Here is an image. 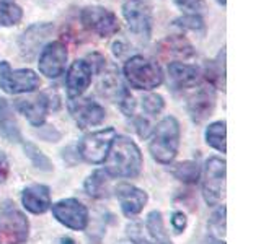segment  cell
<instances>
[{
	"label": "cell",
	"mask_w": 261,
	"mask_h": 244,
	"mask_svg": "<svg viewBox=\"0 0 261 244\" xmlns=\"http://www.w3.org/2000/svg\"><path fill=\"white\" fill-rule=\"evenodd\" d=\"M142 169V153L134 140L116 135L105 160V171L111 177H136Z\"/></svg>",
	"instance_id": "6da1fadb"
},
{
	"label": "cell",
	"mask_w": 261,
	"mask_h": 244,
	"mask_svg": "<svg viewBox=\"0 0 261 244\" xmlns=\"http://www.w3.org/2000/svg\"><path fill=\"white\" fill-rule=\"evenodd\" d=\"M179 122L173 116L163 117L153 129L149 142V151L155 161L162 165H170L176 158L179 148Z\"/></svg>",
	"instance_id": "7a4b0ae2"
},
{
	"label": "cell",
	"mask_w": 261,
	"mask_h": 244,
	"mask_svg": "<svg viewBox=\"0 0 261 244\" xmlns=\"http://www.w3.org/2000/svg\"><path fill=\"white\" fill-rule=\"evenodd\" d=\"M122 73H124L127 83L136 89L152 92L163 83V72L160 65L141 54L126 59Z\"/></svg>",
	"instance_id": "3957f363"
},
{
	"label": "cell",
	"mask_w": 261,
	"mask_h": 244,
	"mask_svg": "<svg viewBox=\"0 0 261 244\" xmlns=\"http://www.w3.org/2000/svg\"><path fill=\"white\" fill-rule=\"evenodd\" d=\"M30 233V222L15 203L5 202L0 207V244H24Z\"/></svg>",
	"instance_id": "277c9868"
},
{
	"label": "cell",
	"mask_w": 261,
	"mask_h": 244,
	"mask_svg": "<svg viewBox=\"0 0 261 244\" xmlns=\"http://www.w3.org/2000/svg\"><path fill=\"white\" fill-rule=\"evenodd\" d=\"M122 16L127 23L129 31L137 39H141L142 43H147L150 39L153 13L149 0H126L122 5Z\"/></svg>",
	"instance_id": "5b68a950"
},
{
	"label": "cell",
	"mask_w": 261,
	"mask_h": 244,
	"mask_svg": "<svg viewBox=\"0 0 261 244\" xmlns=\"http://www.w3.org/2000/svg\"><path fill=\"white\" fill-rule=\"evenodd\" d=\"M80 23L87 31L100 38H111L121 29V21L110 8L101 5H88L82 8Z\"/></svg>",
	"instance_id": "8992f818"
},
{
	"label": "cell",
	"mask_w": 261,
	"mask_h": 244,
	"mask_svg": "<svg viewBox=\"0 0 261 244\" xmlns=\"http://www.w3.org/2000/svg\"><path fill=\"white\" fill-rule=\"evenodd\" d=\"M41 85L39 75L31 69L13 70L7 60H0V89L7 95L33 93Z\"/></svg>",
	"instance_id": "52a82bcc"
},
{
	"label": "cell",
	"mask_w": 261,
	"mask_h": 244,
	"mask_svg": "<svg viewBox=\"0 0 261 244\" xmlns=\"http://www.w3.org/2000/svg\"><path fill=\"white\" fill-rule=\"evenodd\" d=\"M116 135L118 134L114 127H106L87 134L79 143V155L87 163L101 165V163H105L106 157H108L110 146Z\"/></svg>",
	"instance_id": "ba28073f"
},
{
	"label": "cell",
	"mask_w": 261,
	"mask_h": 244,
	"mask_svg": "<svg viewBox=\"0 0 261 244\" xmlns=\"http://www.w3.org/2000/svg\"><path fill=\"white\" fill-rule=\"evenodd\" d=\"M225 161L219 157H211L206 161L202 174V197L209 207L220 203L225 191Z\"/></svg>",
	"instance_id": "9c48e42d"
},
{
	"label": "cell",
	"mask_w": 261,
	"mask_h": 244,
	"mask_svg": "<svg viewBox=\"0 0 261 244\" xmlns=\"http://www.w3.org/2000/svg\"><path fill=\"white\" fill-rule=\"evenodd\" d=\"M69 51L62 41H53L41 49L38 69L47 78H57L65 72Z\"/></svg>",
	"instance_id": "30bf717a"
},
{
	"label": "cell",
	"mask_w": 261,
	"mask_h": 244,
	"mask_svg": "<svg viewBox=\"0 0 261 244\" xmlns=\"http://www.w3.org/2000/svg\"><path fill=\"white\" fill-rule=\"evenodd\" d=\"M53 208V215L59 223L75 231H84L88 226V210L77 199H64L56 202Z\"/></svg>",
	"instance_id": "8fae6325"
},
{
	"label": "cell",
	"mask_w": 261,
	"mask_h": 244,
	"mask_svg": "<svg viewBox=\"0 0 261 244\" xmlns=\"http://www.w3.org/2000/svg\"><path fill=\"white\" fill-rule=\"evenodd\" d=\"M216 88H212L209 83L201 85L196 92H193L188 96L186 108L190 114L191 120L194 124H202L204 120H207L216 109Z\"/></svg>",
	"instance_id": "7c38bea8"
},
{
	"label": "cell",
	"mask_w": 261,
	"mask_h": 244,
	"mask_svg": "<svg viewBox=\"0 0 261 244\" xmlns=\"http://www.w3.org/2000/svg\"><path fill=\"white\" fill-rule=\"evenodd\" d=\"M69 111L73 120L80 129H88L100 126L106 117V111L101 104L93 101L92 98H77L69 103Z\"/></svg>",
	"instance_id": "4fadbf2b"
},
{
	"label": "cell",
	"mask_w": 261,
	"mask_h": 244,
	"mask_svg": "<svg viewBox=\"0 0 261 244\" xmlns=\"http://www.w3.org/2000/svg\"><path fill=\"white\" fill-rule=\"evenodd\" d=\"M51 96L47 93H39L31 98H20L15 101V108L18 109L28 122L35 127H41L46 122L47 112L51 109Z\"/></svg>",
	"instance_id": "5bb4252c"
},
{
	"label": "cell",
	"mask_w": 261,
	"mask_h": 244,
	"mask_svg": "<svg viewBox=\"0 0 261 244\" xmlns=\"http://www.w3.org/2000/svg\"><path fill=\"white\" fill-rule=\"evenodd\" d=\"M157 55L163 60L183 62L193 59L196 55V49L183 35H171L163 38L157 44Z\"/></svg>",
	"instance_id": "9a60e30c"
},
{
	"label": "cell",
	"mask_w": 261,
	"mask_h": 244,
	"mask_svg": "<svg viewBox=\"0 0 261 244\" xmlns=\"http://www.w3.org/2000/svg\"><path fill=\"white\" fill-rule=\"evenodd\" d=\"M93 70L90 67L87 59H77L70 64V67L65 75V88L70 100H77L87 92V88L92 83Z\"/></svg>",
	"instance_id": "2e32d148"
},
{
	"label": "cell",
	"mask_w": 261,
	"mask_h": 244,
	"mask_svg": "<svg viewBox=\"0 0 261 244\" xmlns=\"http://www.w3.org/2000/svg\"><path fill=\"white\" fill-rule=\"evenodd\" d=\"M168 85L173 92H183L198 85L201 78V70L196 65L186 62H170L168 64Z\"/></svg>",
	"instance_id": "e0dca14e"
},
{
	"label": "cell",
	"mask_w": 261,
	"mask_h": 244,
	"mask_svg": "<svg viewBox=\"0 0 261 244\" xmlns=\"http://www.w3.org/2000/svg\"><path fill=\"white\" fill-rule=\"evenodd\" d=\"M54 31V24L49 21L43 23H35L28 26L23 31V35L18 39V47L23 57H33L39 47L43 46V43L47 39V36H51V33Z\"/></svg>",
	"instance_id": "ac0fdd59"
},
{
	"label": "cell",
	"mask_w": 261,
	"mask_h": 244,
	"mask_svg": "<svg viewBox=\"0 0 261 244\" xmlns=\"http://www.w3.org/2000/svg\"><path fill=\"white\" fill-rule=\"evenodd\" d=\"M116 197L121 203V210L127 218H133L136 215H139L141 211L144 210L147 200V192L139 189L136 186H130V184H119L116 189Z\"/></svg>",
	"instance_id": "d6986e66"
},
{
	"label": "cell",
	"mask_w": 261,
	"mask_h": 244,
	"mask_svg": "<svg viewBox=\"0 0 261 244\" xmlns=\"http://www.w3.org/2000/svg\"><path fill=\"white\" fill-rule=\"evenodd\" d=\"M21 203L31 214L43 215L51 208V191L44 184H31L23 189Z\"/></svg>",
	"instance_id": "ffe728a7"
},
{
	"label": "cell",
	"mask_w": 261,
	"mask_h": 244,
	"mask_svg": "<svg viewBox=\"0 0 261 244\" xmlns=\"http://www.w3.org/2000/svg\"><path fill=\"white\" fill-rule=\"evenodd\" d=\"M0 134H2L8 142H20L21 134L16 117L10 103L5 98L0 96Z\"/></svg>",
	"instance_id": "44dd1931"
},
{
	"label": "cell",
	"mask_w": 261,
	"mask_h": 244,
	"mask_svg": "<svg viewBox=\"0 0 261 244\" xmlns=\"http://www.w3.org/2000/svg\"><path fill=\"white\" fill-rule=\"evenodd\" d=\"M84 189L93 199H108L111 194V176L105 169H96L87 177Z\"/></svg>",
	"instance_id": "7402d4cb"
},
{
	"label": "cell",
	"mask_w": 261,
	"mask_h": 244,
	"mask_svg": "<svg viewBox=\"0 0 261 244\" xmlns=\"http://www.w3.org/2000/svg\"><path fill=\"white\" fill-rule=\"evenodd\" d=\"M204 77H206L207 83L212 88H219L225 92V47L220 49L216 59H212L206 64Z\"/></svg>",
	"instance_id": "603a6c76"
},
{
	"label": "cell",
	"mask_w": 261,
	"mask_h": 244,
	"mask_svg": "<svg viewBox=\"0 0 261 244\" xmlns=\"http://www.w3.org/2000/svg\"><path fill=\"white\" fill-rule=\"evenodd\" d=\"M227 124L225 120L212 122L206 129V142L214 150L225 153L227 151Z\"/></svg>",
	"instance_id": "cb8c5ba5"
},
{
	"label": "cell",
	"mask_w": 261,
	"mask_h": 244,
	"mask_svg": "<svg viewBox=\"0 0 261 244\" xmlns=\"http://www.w3.org/2000/svg\"><path fill=\"white\" fill-rule=\"evenodd\" d=\"M170 171L183 184H196L201 179V168L196 161H181L171 166Z\"/></svg>",
	"instance_id": "d4e9b609"
},
{
	"label": "cell",
	"mask_w": 261,
	"mask_h": 244,
	"mask_svg": "<svg viewBox=\"0 0 261 244\" xmlns=\"http://www.w3.org/2000/svg\"><path fill=\"white\" fill-rule=\"evenodd\" d=\"M23 18L21 7L16 0H0V26L8 28L18 24Z\"/></svg>",
	"instance_id": "484cf974"
},
{
	"label": "cell",
	"mask_w": 261,
	"mask_h": 244,
	"mask_svg": "<svg viewBox=\"0 0 261 244\" xmlns=\"http://www.w3.org/2000/svg\"><path fill=\"white\" fill-rule=\"evenodd\" d=\"M173 26L183 29V31H191L196 35H204L206 33V23H204L202 16L199 13H186L179 16L173 21Z\"/></svg>",
	"instance_id": "4316f807"
},
{
	"label": "cell",
	"mask_w": 261,
	"mask_h": 244,
	"mask_svg": "<svg viewBox=\"0 0 261 244\" xmlns=\"http://www.w3.org/2000/svg\"><path fill=\"white\" fill-rule=\"evenodd\" d=\"M127 234H129V239L134 244H171L170 238H152V236H149L141 223L129 225Z\"/></svg>",
	"instance_id": "83f0119b"
},
{
	"label": "cell",
	"mask_w": 261,
	"mask_h": 244,
	"mask_svg": "<svg viewBox=\"0 0 261 244\" xmlns=\"http://www.w3.org/2000/svg\"><path fill=\"white\" fill-rule=\"evenodd\" d=\"M23 148H24V153H27V157L31 160L33 166L41 169V171H53L51 160H49L46 155L38 148L36 145L27 142V143H23Z\"/></svg>",
	"instance_id": "f1b7e54d"
},
{
	"label": "cell",
	"mask_w": 261,
	"mask_h": 244,
	"mask_svg": "<svg viewBox=\"0 0 261 244\" xmlns=\"http://www.w3.org/2000/svg\"><path fill=\"white\" fill-rule=\"evenodd\" d=\"M145 231L152 238H168V234L165 231V225H163V218L159 210H153L147 215L145 220Z\"/></svg>",
	"instance_id": "f546056e"
},
{
	"label": "cell",
	"mask_w": 261,
	"mask_h": 244,
	"mask_svg": "<svg viewBox=\"0 0 261 244\" xmlns=\"http://www.w3.org/2000/svg\"><path fill=\"white\" fill-rule=\"evenodd\" d=\"M225 214H227V208L222 205L211 215L207 225H209V231H211L209 236H212V238L220 239L225 236Z\"/></svg>",
	"instance_id": "4dcf8cb0"
},
{
	"label": "cell",
	"mask_w": 261,
	"mask_h": 244,
	"mask_svg": "<svg viewBox=\"0 0 261 244\" xmlns=\"http://www.w3.org/2000/svg\"><path fill=\"white\" fill-rule=\"evenodd\" d=\"M142 109L145 114L149 116H159V114L165 108V101H163V96L157 93H149L142 96Z\"/></svg>",
	"instance_id": "1f68e13d"
},
{
	"label": "cell",
	"mask_w": 261,
	"mask_h": 244,
	"mask_svg": "<svg viewBox=\"0 0 261 244\" xmlns=\"http://www.w3.org/2000/svg\"><path fill=\"white\" fill-rule=\"evenodd\" d=\"M178 8H181L185 12L196 13L202 7V0H173Z\"/></svg>",
	"instance_id": "d6a6232c"
},
{
	"label": "cell",
	"mask_w": 261,
	"mask_h": 244,
	"mask_svg": "<svg viewBox=\"0 0 261 244\" xmlns=\"http://www.w3.org/2000/svg\"><path fill=\"white\" fill-rule=\"evenodd\" d=\"M171 226H173L175 233L185 231V228H186V215L183 214V211H175V214L171 215Z\"/></svg>",
	"instance_id": "836d02e7"
},
{
	"label": "cell",
	"mask_w": 261,
	"mask_h": 244,
	"mask_svg": "<svg viewBox=\"0 0 261 244\" xmlns=\"http://www.w3.org/2000/svg\"><path fill=\"white\" fill-rule=\"evenodd\" d=\"M134 126H136V130H137L139 137H142V138L149 137V134H150V124H149V120L144 119V117H137L134 120Z\"/></svg>",
	"instance_id": "e575fe53"
},
{
	"label": "cell",
	"mask_w": 261,
	"mask_h": 244,
	"mask_svg": "<svg viewBox=\"0 0 261 244\" xmlns=\"http://www.w3.org/2000/svg\"><path fill=\"white\" fill-rule=\"evenodd\" d=\"M8 173H10V163L4 151H0V184L7 181Z\"/></svg>",
	"instance_id": "d590c367"
},
{
	"label": "cell",
	"mask_w": 261,
	"mask_h": 244,
	"mask_svg": "<svg viewBox=\"0 0 261 244\" xmlns=\"http://www.w3.org/2000/svg\"><path fill=\"white\" fill-rule=\"evenodd\" d=\"M201 244H225L224 241H220V239H216V238H212V236H207V238H204L201 241Z\"/></svg>",
	"instance_id": "8d00e7d4"
},
{
	"label": "cell",
	"mask_w": 261,
	"mask_h": 244,
	"mask_svg": "<svg viewBox=\"0 0 261 244\" xmlns=\"http://www.w3.org/2000/svg\"><path fill=\"white\" fill-rule=\"evenodd\" d=\"M62 244H75V241L73 239H70V238H62V241H61Z\"/></svg>",
	"instance_id": "74e56055"
},
{
	"label": "cell",
	"mask_w": 261,
	"mask_h": 244,
	"mask_svg": "<svg viewBox=\"0 0 261 244\" xmlns=\"http://www.w3.org/2000/svg\"><path fill=\"white\" fill-rule=\"evenodd\" d=\"M216 2H217L219 5H222V7H225V5H227V0H216Z\"/></svg>",
	"instance_id": "f35d334b"
}]
</instances>
